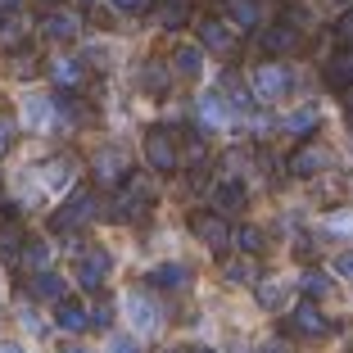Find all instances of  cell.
I'll use <instances>...</instances> for the list:
<instances>
[{
  "label": "cell",
  "instance_id": "21",
  "mask_svg": "<svg viewBox=\"0 0 353 353\" xmlns=\"http://www.w3.org/2000/svg\"><path fill=\"white\" fill-rule=\"evenodd\" d=\"M176 73L181 77H190V82H195L199 73H204V50H199V46H176Z\"/></svg>",
  "mask_w": 353,
  "mask_h": 353
},
{
  "label": "cell",
  "instance_id": "26",
  "mask_svg": "<svg viewBox=\"0 0 353 353\" xmlns=\"http://www.w3.org/2000/svg\"><path fill=\"white\" fill-rule=\"evenodd\" d=\"M23 118H28V127H46L54 118V100H28Z\"/></svg>",
  "mask_w": 353,
  "mask_h": 353
},
{
  "label": "cell",
  "instance_id": "1",
  "mask_svg": "<svg viewBox=\"0 0 353 353\" xmlns=\"http://www.w3.org/2000/svg\"><path fill=\"white\" fill-rule=\"evenodd\" d=\"M100 213V199H95V190H77L68 204L59 208L50 218V231H59V236H68V231H77V227H86V222Z\"/></svg>",
  "mask_w": 353,
  "mask_h": 353
},
{
  "label": "cell",
  "instance_id": "41",
  "mask_svg": "<svg viewBox=\"0 0 353 353\" xmlns=\"http://www.w3.org/2000/svg\"><path fill=\"white\" fill-rule=\"evenodd\" d=\"M344 104H349V114H353V86H349V95H344Z\"/></svg>",
  "mask_w": 353,
  "mask_h": 353
},
{
  "label": "cell",
  "instance_id": "7",
  "mask_svg": "<svg viewBox=\"0 0 353 353\" xmlns=\"http://www.w3.org/2000/svg\"><path fill=\"white\" fill-rule=\"evenodd\" d=\"M199 41H204V50H213V54H231L236 50V28H231L227 19H204L199 23Z\"/></svg>",
  "mask_w": 353,
  "mask_h": 353
},
{
  "label": "cell",
  "instance_id": "16",
  "mask_svg": "<svg viewBox=\"0 0 353 353\" xmlns=\"http://www.w3.org/2000/svg\"><path fill=\"white\" fill-rule=\"evenodd\" d=\"M294 46H299V32H294L290 23H276V28L263 32V50L268 54H290Z\"/></svg>",
  "mask_w": 353,
  "mask_h": 353
},
{
  "label": "cell",
  "instance_id": "38",
  "mask_svg": "<svg viewBox=\"0 0 353 353\" xmlns=\"http://www.w3.org/2000/svg\"><path fill=\"white\" fill-rule=\"evenodd\" d=\"M335 272H340V276H353V250H349V254H340V259H335Z\"/></svg>",
  "mask_w": 353,
  "mask_h": 353
},
{
  "label": "cell",
  "instance_id": "14",
  "mask_svg": "<svg viewBox=\"0 0 353 353\" xmlns=\"http://www.w3.org/2000/svg\"><path fill=\"white\" fill-rule=\"evenodd\" d=\"M54 326L68 331V335H77V331L91 326V312H86L82 303H73V299H59V308H54Z\"/></svg>",
  "mask_w": 353,
  "mask_h": 353
},
{
  "label": "cell",
  "instance_id": "2",
  "mask_svg": "<svg viewBox=\"0 0 353 353\" xmlns=\"http://www.w3.org/2000/svg\"><path fill=\"white\" fill-rule=\"evenodd\" d=\"M254 86H259V95H268V100H285V95H290V86H294V73L285 68V63L268 59V63H259V68H254Z\"/></svg>",
  "mask_w": 353,
  "mask_h": 353
},
{
  "label": "cell",
  "instance_id": "24",
  "mask_svg": "<svg viewBox=\"0 0 353 353\" xmlns=\"http://www.w3.org/2000/svg\"><path fill=\"white\" fill-rule=\"evenodd\" d=\"M32 294H37V299H63V281L54 276V272H37V281H32Z\"/></svg>",
  "mask_w": 353,
  "mask_h": 353
},
{
  "label": "cell",
  "instance_id": "11",
  "mask_svg": "<svg viewBox=\"0 0 353 353\" xmlns=\"http://www.w3.org/2000/svg\"><path fill=\"white\" fill-rule=\"evenodd\" d=\"M317 123H322V104H299V109H285V118H281V127L290 136H308Z\"/></svg>",
  "mask_w": 353,
  "mask_h": 353
},
{
  "label": "cell",
  "instance_id": "3",
  "mask_svg": "<svg viewBox=\"0 0 353 353\" xmlns=\"http://www.w3.org/2000/svg\"><path fill=\"white\" fill-rule=\"evenodd\" d=\"M190 231H195L199 245H204V250H213V254H222L231 245V236H236V231H231L218 213H195V218H190Z\"/></svg>",
  "mask_w": 353,
  "mask_h": 353
},
{
  "label": "cell",
  "instance_id": "43",
  "mask_svg": "<svg viewBox=\"0 0 353 353\" xmlns=\"http://www.w3.org/2000/svg\"><path fill=\"white\" fill-rule=\"evenodd\" d=\"M195 353H218V349H195Z\"/></svg>",
  "mask_w": 353,
  "mask_h": 353
},
{
  "label": "cell",
  "instance_id": "23",
  "mask_svg": "<svg viewBox=\"0 0 353 353\" xmlns=\"http://www.w3.org/2000/svg\"><path fill=\"white\" fill-rule=\"evenodd\" d=\"M285 290H290L285 281H259V285H254V299H259V308H281V303H285Z\"/></svg>",
  "mask_w": 353,
  "mask_h": 353
},
{
  "label": "cell",
  "instance_id": "8",
  "mask_svg": "<svg viewBox=\"0 0 353 353\" xmlns=\"http://www.w3.org/2000/svg\"><path fill=\"white\" fill-rule=\"evenodd\" d=\"M109 272H114V259H109L104 250H95V254H86L82 268H77V285H82V290H100Z\"/></svg>",
  "mask_w": 353,
  "mask_h": 353
},
{
  "label": "cell",
  "instance_id": "35",
  "mask_svg": "<svg viewBox=\"0 0 353 353\" xmlns=\"http://www.w3.org/2000/svg\"><path fill=\"white\" fill-rule=\"evenodd\" d=\"M109 353H141V344H136L132 335H114V340H109Z\"/></svg>",
  "mask_w": 353,
  "mask_h": 353
},
{
  "label": "cell",
  "instance_id": "17",
  "mask_svg": "<svg viewBox=\"0 0 353 353\" xmlns=\"http://www.w3.org/2000/svg\"><path fill=\"white\" fill-rule=\"evenodd\" d=\"M150 285H159V290H186V285H190V268H181V263H163V268L150 272Z\"/></svg>",
  "mask_w": 353,
  "mask_h": 353
},
{
  "label": "cell",
  "instance_id": "25",
  "mask_svg": "<svg viewBox=\"0 0 353 353\" xmlns=\"http://www.w3.org/2000/svg\"><path fill=\"white\" fill-rule=\"evenodd\" d=\"M23 263L41 272L46 263H50V245H46V240H23Z\"/></svg>",
  "mask_w": 353,
  "mask_h": 353
},
{
  "label": "cell",
  "instance_id": "19",
  "mask_svg": "<svg viewBox=\"0 0 353 353\" xmlns=\"http://www.w3.org/2000/svg\"><path fill=\"white\" fill-rule=\"evenodd\" d=\"M227 23L240 32H254L259 28V5L254 0H227Z\"/></svg>",
  "mask_w": 353,
  "mask_h": 353
},
{
  "label": "cell",
  "instance_id": "27",
  "mask_svg": "<svg viewBox=\"0 0 353 353\" xmlns=\"http://www.w3.org/2000/svg\"><path fill=\"white\" fill-rule=\"evenodd\" d=\"M240 245V254H245V259H254V254H263V231H254V227H240L236 236H231Z\"/></svg>",
  "mask_w": 353,
  "mask_h": 353
},
{
  "label": "cell",
  "instance_id": "45",
  "mask_svg": "<svg viewBox=\"0 0 353 353\" xmlns=\"http://www.w3.org/2000/svg\"><path fill=\"white\" fill-rule=\"evenodd\" d=\"M77 5H91V0H77Z\"/></svg>",
  "mask_w": 353,
  "mask_h": 353
},
{
  "label": "cell",
  "instance_id": "32",
  "mask_svg": "<svg viewBox=\"0 0 353 353\" xmlns=\"http://www.w3.org/2000/svg\"><path fill=\"white\" fill-rule=\"evenodd\" d=\"M19 250H23V236H19V227H0V254H5V259H14Z\"/></svg>",
  "mask_w": 353,
  "mask_h": 353
},
{
  "label": "cell",
  "instance_id": "29",
  "mask_svg": "<svg viewBox=\"0 0 353 353\" xmlns=\"http://www.w3.org/2000/svg\"><path fill=\"white\" fill-rule=\"evenodd\" d=\"M159 28H181V23H186V5H172V0H168V5H159Z\"/></svg>",
  "mask_w": 353,
  "mask_h": 353
},
{
  "label": "cell",
  "instance_id": "9",
  "mask_svg": "<svg viewBox=\"0 0 353 353\" xmlns=\"http://www.w3.org/2000/svg\"><path fill=\"white\" fill-rule=\"evenodd\" d=\"M95 181H100V186H123L127 181V154L123 150H104V154L95 159Z\"/></svg>",
  "mask_w": 353,
  "mask_h": 353
},
{
  "label": "cell",
  "instance_id": "42",
  "mask_svg": "<svg viewBox=\"0 0 353 353\" xmlns=\"http://www.w3.org/2000/svg\"><path fill=\"white\" fill-rule=\"evenodd\" d=\"M349 145H353V114H349Z\"/></svg>",
  "mask_w": 353,
  "mask_h": 353
},
{
  "label": "cell",
  "instance_id": "10",
  "mask_svg": "<svg viewBox=\"0 0 353 353\" xmlns=\"http://www.w3.org/2000/svg\"><path fill=\"white\" fill-rule=\"evenodd\" d=\"M322 168H326L322 145H299L290 159H285V172L290 176H312V172H322Z\"/></svg>",
  "mask_w": 353,
  "mask_h": 353
},
{
  "label": "cell",
  "instance_id": "30",
  "mask_svg": "<svg viewBox=\"0 0 353 353\" xmlns=\"http://www.w3.org/2000/svg\"><path fill=\"white\" fill-rule=\"evenodd\" d=\"M141 86H145V91H163L168 86V68L163 63H150L145 73H141Z\"/></svg>",
  "mask_w": 353,
  "mask_h": 353
},
{
  "label": "cell",
  "instance_id": "40",
  "mask_svg": "<svg viewBox=\"0 0 353 353\" xmlns=\"http://www.w3.org/2000/svg\"><path fill=\"white\" fill-rule=\"evenodd\" d=\"M0 353H23V349H19V344H5V349H0Z\"/></svg>",
  "mask_w": 353,
  "mask_h": 353
},
{
  "label": "cell",
  "instance_id": "6",
  "mask_svg": "<svg viewBox=\"0 0 353 353\" xmlns=\"http://www.w3.org/2000/svg\"><path fill=\"white\" fill-rule=\"evenodd\" d=\"M123 308H127V322L136 326V335H154L159 331V308H154V299H150V294L132 290Z\"/></svg>",
  "mask_w": 353,
  "mask_h": 353
},
{
  "label": "cell",
  "instance_id": "37",
  "mask_svg": "<svg viewBox=\"0 0 353 353\" xmlns=\"http://www.w3.org/2000/svg\"><path fill=\"white\" fill-rule=\"evenodd\" d=\"M123 14H141V10H150V0H114Z\"/></svg>",
  "mask_w": 353,
  "mask_h": 353
},
{
  "label": "cell",
  "instance_id": "12",
  "mask_svg": "<svg viewBox=\"0 0 353 353\" xmlns=\"http://www.w3.org/2000/svg\"><path fill=\"white\" fill-rule=\"evenodd\" d=\"M231 114H236V109L227 104V95H222V91H208L204 100H199V123H204V127H227Z\"/></svg>",
  "mask_w": 353,
  "mask_h": 353
},
{
  "label": "cell",
  "instance_id": "44",
  "mask_svg": "<svg viewBox=\"0 0 353 353\" xmlns=\"http://www.w3.org/2000/svg\"><path fill=\"white\" fill-rule=\"evenodd\" d=\"M0 5H19V0H0Z\"/></svg>",
  "mask_w": 353,
  "mask_h": 353
},
{
  "label": "cell",
  "instance_id": "20",
  "mask_svg": "<svg viewBox=\"0 0 353 353\" xmlns=\"http://www.w3.org/2000/svg\"><path fill=\"white\" fill-rule=\"evenodd\" d=\"M213 204L218 208H240L245 204V181H240V176H222L218 186H213Z\"/></svg>",
  "mask_w": 353,
  "mask_h": 353
},
{
  "label": "cell",
  "instance_id": "34",
  "mask_svg": "<svg viewBox=\"0 0 353 353\" xmlns=\"http://www.w3.org/2000/svg\"><path fill=\"white\" fill-rule=\"evenodd\" d=\"M335 37H340V41H353V10H344L340 19H335Z\"/></svg>",
  "mask_w": 353,
  "mask_h": 353
},
{
  "label": "cell",
  "instance_id": "22",
  "mask_svg": "<svg viewBox=\"0 0 353 353\" xmlns=\"http://www.w3.org/2000/svg\"><path fill=\"white\" fill-rule=\"evenodd\" d=\"M326 82H331V86H344V91L353 86V50H340V54L331 59V68H326Z\"/></svg>",
  "mask_w": 353,
  "mask_h": 353
},
{
  "label": "cell",
  "instance_id": "18",
  "mask_svg": "<svg viewBox=\"0 0 353 353\" xmlns=\"http://www.w3.org/2000/svg\"><path fill=\"white\" fill-rule=\"evenodd\" d=\"M50 77H54V86H68V91H77V86L86 82V63H82V59H54Z\"/></svg>",
  "mask_w": 353,
  "mask_h": 353
},
{
  "label": "cell",
  "instance_id": "33",
  "mask_svg": "<svg viewBox=\"0 0 353 353\" xmlns=\"http://www.w3.org/2000/svg\"><path fill=\"white\" fill-rule=\"evenodd\" d=\"M222 276H227L231 285H245V281H254V268H250V259H245V263H231Z\"/></svg>",
  "mask_w": 353,
  "mask_h": 353
},
{
  "label": "cell",
  "instance_id": "28",
  "mask_svg": "<svg viewBox=\"0 0 353 353\" xmlns=\"http://www.w3.org/2000/svg\"><path fill=\"white\" fill-rule=\"evenodd\" d=\"M331 290V272H303V294H308V299H322V294Z\"/></svg>",
  "mask_w": 353,
  "mask_h": 353
},
{
  "label": "cell",
  "instance_id": "5",
  "mask_svg": "<svg viewBox=\"0 0 353 353\" xmlns=\"http://www.w3.org/2000/svg\"><path fill=\"white\" fill-rule=\"evenodd\" d=\"M150 199H154L150 181L132 176V181H123V190H118V199H114V218H136L141 208H150Z\"/></svg>",
  "mask_w": 353,
  "mask_h": 353
},
{
  "label": "cell",
  "instance_id": "39",
  "mask_svg": "<svg viewBox=\"0 0 353 353\" xmlns=\"http://www.w3.org/2000/svg\"><path fill=\"white\" fill-rule=\"evenodd\" d=\"M63 353H86V349H82V344H68V349H63Z\"/></svg>",
  "mask_w": 353,
  "mask_h": 353
},
{
  "label": "cell",
  "instance_id": "4",
  "mask_svg": "<svg viewBox=\"0 0 353 353\" xmlns=\"http://www.w3.org/2000/svg\"><path fill=\"white\" fill-rule=\"evenodd\" d=\"M145 159L154 172H176V163H181V150H176V141L168 132H150L145 136Z\"/></svg>",
  "mask_w": 353,
  "mask_h": 353
},
{
  "label": "cell",
  "instance_id": "36",
  "mask_svg": "<svg viewBox=\"0 0 353 353\" xmlns=\"http://www.w3.org/2000/svg\"><path fill=\"white\" fill-rule=\"evenodd\" d=\"M10 145H14V118H5V114H0V154H5Z\"/></svg>",
  "mask_w": 353,
  "mask_h": 353
},
{
  "label": "cell",
  "instance_id": "13",
  "mask_svg": "<svg viewBox=\"0 0 353 353\" xmlns=\"http://www.w3.org/2000/svg\"><path fill=\"white\" fill-rule=\"evenodd\" d=\"M290 331H294V335H322V331H326L322 308H317L312 299H303L299 308H294V317H290Z\"/></svg>",
  "mask_w": 353,
  "mask_h": 353
},
{
  "label": "cell",
  "instance_id": "31",
  "mask_svg": "<svg viewBox=\"0 0 353 353\" xmlns=\"http://www.w3.org/2000/svg\"><path fill=\"white\" fill-rule=\"evenodd\" d=\"M326 231H340V236H353V213H344V208H335L331 218H322Z\"/></svg>",
  "mask_w": 353,
  "mask_h": 353
},
{
  "label": "cell",
  "instance_id": "15",
  "mask_svg": "<svg viewBox=\"0 0 353 353\" xmlns=\"http://www.w3.org/2000/svg\"><path fill=\"white\" fill-rule=\"evenodd\" d=\"M41 32H46V37H54V41H73L77 32H82V19H77V14H46Z\"/></svg>",
  "mask_w": 353,
  "mask_h": 353
}]
</instances>
